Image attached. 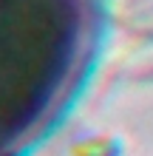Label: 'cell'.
<instances>
[{
    "instance_id": "cell-1",
    "label": "cell",
    "mask_w": 153,
    "mask_h": 156,
    "mask_svg": "<svg viewBox=\"0 0 153 156\" xmlns=\"http://www.w3.org/2000/svg\"><path fill=\"white\" fill-rule=\"evenodd\" d=\"M91 43V0H0V156H23L54 125Z\"/></svg>"
}]
</instances>
